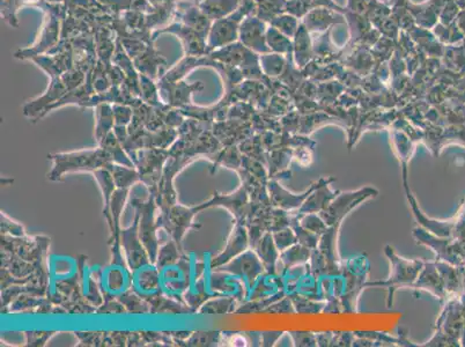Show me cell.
<instances>
[{
    "label": "cell",
    "instance_id": "6da1fadb",
    "mask_svg": "<svg viewBox=\"0 0 465 347\" xmlns=\"http://www.w3.org/2000/svg\"><path fill=\"white\" fill-rule=\"evenodd\" d=\"M53 166L48 174L49 180L60 182L64 175L78 171H95L101 168H107L112 163L110 156L102 147L88 151L70 152V153H53L49 154Z\"/></svg>",
    "mask_w": 465,
    "mask_h": 347
},
{
    "label": "cell",
    "instance_id": "9a60e30c",
    "mask_svg": "<svg viewBox=\"0 0 465 347\" xmlns=\"http://www.w3.org/2000/svg\"><path fill=\"white\" fill-rule=\"evenodd\" d=\"M107 169L112 175L117 189H130L134 183L141 181V175L137 168L110 163L108 165Z\"/></svg>",
    "mask_w": 465,
    "mask_h": 347
},
{
    "label": "cell",
    "instance_id": "4316f807",
    "mask_svg": "<svg viewBox=\"0 0 465 347\" xmlns=\"http://www.w3.org/2000/svg\"><path fill=\"white\" fill-rule=\"evenodd\" d=\"M78 337L86 346H99L104 345V333H78Z\"/></svg>",
    "mask_w": 465,
    "mask_h": 347
},
{
    "label": "cell",
    "instance_id": "7a4b0ae2",
    "mask_svg": "<svg viewBox=\"0 0 465 347\" xmlns=\"http://www.w3.org/2000/svg\"><path fill=\"white\" fill-rule=\"evenodd\" d=\"M161 213L156 217V224L159 228H163L167 233L169 234L180 249L182 248V240L185 233L190 228H200L202 225L193 224L195 215L200 212V207H185L180 204L175 203L169 206L160 208Z\"/></svg>",
    "mask_w": 465,
    "mask_h": 347
},
{
    "label": "cell",
    "instance_id": "277c9868",
    "mask_svg": "<svg viewBox=\"0 0 465 347\" xmlns=\"http://www.w3.org/2000/svg\"><path fill=\"white\" fill-rule=\"evenodd\" d=\"M132 205L139 215V224H138L139 237L147 250L150 261L152 264H155L160 248L159 240L156 235V230L159 228V226L156 224V217H155V208L158 207L156 200L153 195L150 193V197L146 202L141 200H133Z\"/></svg>",
    "mask_w": 465,
    "mask_h": 347
},
{
    "label": "cell",
    "instance_id": "44dd1931",
    "mask_svg": "<svg viewBox=\"0 0 465 347\" xmlns=\"http://www.w3.org/2000/svg\"><path fill=\"white\" fill-rule=\"evenodd\" d=\"M333 178H330V180H326V181L323 183V184L320 187V190L318 191L314 192V195L310 197L309 200H307V203L305 204V206L301 208V212H305V211H309V212H313V211L321 210L322 207L324 206L325 203H329L330 200H333L336 197V195L333 192L330 191L328 189L329 182H333Z\"/></svg>",
    "mask_w": 465,
    "mask_h": 347
},
{
    "label": "cell",
    "instance_id": "83f0119b",
    "mask_svg": "<svg viewBox=\"0 0 465 347\" xmlns=\"http://www.w3.org/2000/svg\"><path fill=\"white\" fill-rule=\"evenodd\" d=\"M26 336L30 346H42L51 337V333H26Z\"/></svg>",
    "mask_w": 465,
    "mask_h": 347
},
{
    "label": "cell",
    "instance_id": "cb8c5ba5",
    "mask_svg": "<svg viewBox=\"0 0 465 347\" xmlns=\"http://www.w3.org/2000/svg\"><path fill=\"white\" fill-rule=\"evenodd\" d=\"M1 233L10 234L12 237H23L26 235L23 225L13 222L1 213Z\"/></svg>",
    "mask_w": 465,
    "mask_h": 347
},
{
    "label": "cell",
    "instance_id": "484cf974",
    "mask_svg": "<svg viewBox=\"0 0 465 347\" xmlns=\"http://www.w3.org/2000/svg\"><path fill=\"white\" fill-rule=\"evenodd\" d=\"M115 124L117 126H126L132 117V111L126 107H114Z\"/></svg>",
    "mask_w": 465,
    "mask_h": 347
},
{
    "label": "cell",
    "instance_id": "52a82bcc",
    "mask_svg": "<svg viewBox=\"0 0 465 347\" xmlns=\"http://www.w3.org/2000/svg\"><path fill=\"white\" fill-rule=\"evenodd\" d=\"M138 224H139V215L136 211V217L133 220L132 226L121 230V244L126 252V264L131 272L151 263L147 250L139 237Z\"/></svg>",
    "mask_w": 465,
    "mask_h": 347
},
{
    "label": "cell",
    "instance_id": "e0dca14e",
    "mask_svg": "<svg viewBox=\"0 0 465 347\" xmlns=\"http://www.w3.org/2000/svg\"><path fill=\"white\" fill-rule=\"evenodd\" d=\"M96 119L95 139L96 143L100 145L101 141L114 130V110L108 104H101L96 111Z\"/></svg>",
    "mask_w": 465,
    "mask_h": 347
},
{
    "label": "cell",
    "instance_id": "30bf717a",
    "mask_svg": "<svg viewBox=\"0 0 465 347\" xmlns=\"http://www.w3.org/2000/svg\"><path fill=\"white\" fill-rule=\"evenodd\" d=\"M131 281L133 291L145 300L163 294L160 271L155 264L150 263L147 265L141 266V269L133 271Z\"/></svg>",
    "mask_w": 465,
    "mask_h": 347
},
{
    "label": "cell",
    "instance_id": "2e32d148",
    "mask_svg": "<svg viewBox=\"0 0 465 347\" xmlns=\"http://www.w3.org/2000/svg\"><path fill=\"white\" fill-rule=\"evenodd\" d=\"M99 146L107 151L108 154L110 156L111 160H112V163H119V165H123V166L131 167V168H136V165L131 160V158L128 156V153L124 151L122 144L119 143V138L116 137L114 131H111L107 137L101 141V144Z\"/></svg>",
    "mask_w": 465,
    "mask_h": 347
},
{
    "label": "cell",
    "instance_id": "ffe728a7",
    "mask_svg": "<svg viewBox=\"0 0 465 347\" xmlns=\"http://www.w3.org/2000/svg\"><path fill=\"white\" fill-rule=\"evenodd\" d=\"M93 175L95 178L99 188L102 192L104 196V212L109 208V204H110L111 196L116 190V184H115L114 178L111 175L110 171L107 168H101V169L93 171Z\"/></svg>",
    "mask_w": 465,
    "mask_h": 347
},
{
    "label": "cell",
    "instance_id": "9c48e42d",
    "mask_svg": "<svg viewBox=\"0 0 465 347\" xmlns=\"http://www.w3.org/2000/svg\"><path fill=\"white\" fill-rule=\"evenodd\" d=\"M247 187L242 185L235 193H232L228 196H222L219 193H215V196L212 197L210 200L200 204L198 207L200 211L215 206L226 207L234 215L237 222L243 224L244 219L249 215V208H250V204L247 203Z\"/></svg>",
    "mask_w": 465,
    "mask_h": 347
},
{
    "label": "cell",
    "instance_id": "4fadbf2b",
    "mask_svg": "<svg viewBox=\"0 0 465 347\" xmlns=\"http://www.w3.org/2000/svg\"><path fill=\"white\" fill-rule=\"evenodd\" d=\"M217 270L220 272H228V274L243 277L251 284L262 272L263 267L259 264L257 257L252 252H248L243 255L239 256L237 259L227 263L225 265L220 266Z\"/></svg>",
    "mask_w": 465,
    "mask_h": 347
},
{
    "label": "cell",
    "instance_id": "7402d4cb",
    "mask_svg": "<svg viewBox=\"0 0 465 347\" xmlns=\"http://www.w3.org/2000/svg\"><path fill=\"white\" fill-rule=\"evenodd\" d=\"M235 301L232 298H225V299L208 300L200 306L198 313L200 314H227L234 309Z\"/></svg>",
    "mask_w": 465,
    "mask_h": 347
},
{
    "label": "cell",
    "instance_id": "ba28073f",
    "mask_svg": "<svg viewBox=\"0 0 465 347\" xmlns=\"http://www.w3.org/2000/svg\"><path fill=\"white\" fill-rule=\"evenodd\" d=\"M377 193V190L372 188L362 189L360 191L350 192V193H343L336 198L330 206L325 208L324 212L322 213V217L324 218L328 225H336V224L339 225L340 220L344 218V215H347V212H350L362 200H365L368 197L375 196Z\"/></svg>",
    "mask_w": 465,
    "mask_h": 347
},
{
    "label": "cell",
    "instance_id": "3957f363",
    "mask_svg": "<svg viewBox=\"0 0 465 347\" xmlns=\"http://www.w3.org/2000/svg\"><path fill=\"white\" fill-rule=\"evenodd\" d=\"M169 159V149L148 148L138 152L136 168L141 175V182L150 190V193L156 198L160 183L163 180V170Z\"/></svg>",
    "mask_w": 465,
    "mask_h": 347
},
{
    "label": "cell",
    "instance_id": "5b68a950",
    "mask_svg": "<svg viewBox=\"0 0 465 347\" xmlns=\"http://www.w3.org/2000/svg\"><path fill=\"white\" fill-rule=\"evenodd\" d=\"M192 264L188 256L183 255L178 263L167 266L160 271L161 288L165 296L183 302L181 296L188 291L191 281Z\"/></svg>",
    "mask_w": 465,
    "mask_h": 347
},
{
    "label": "cell",
    "instance_id": "7c38bea8",
    "mask_svg": "<svg viewBox=\"0 0 465 347\" xmlns=\"http://www.w3.org/2000/svg\"><path fill=\"white\" fill-rule=\"evenodd\" d=\"M248 247V234L244 228L243 224L237 222L235 228L232 229V234L229 237L228 242L226 246L225 250L219 254L217 257L211 259L210 269L217 270L220 266L225 265L230 262L234 257L244 252Z\"/></svg>",
    "mask_w": 465,
    "mask_h": 347
},
{
    "label": "cell",
    "instance_id": "ac0fdd59",
    "mask_svg": "<svg viewBox=\"0 0 465 347\" xmlns=\"http://www.w3.org/2000/svg\"><path fill=\"white\" fill-rule=\"evenodd\" d=\"M183 255H184L183 250L180 249L178 243L171 239L166 244H163V247L159 248L158 257L155 261V266L159 269V271H161L167 266L173 265L175 263H178Z\"/></svg>",
    "mask_w": 465,
    "mask_h": 347
},
{
    "label": "cell",
    "instance_id": "5bb4252c",
    "mask_svg": "<svg viewBox=\"0 0 465 347\" xmlns=\"http://www.w3.org/2000/svg\"><path fill=\"white\" fill-rule=\"evenodd\" d=\"M150 306H151L152 314H190L195 313V311L187 306L184 303L173 299L165 294L152 296L146 300Z\"/></svg>",
    "mask_w": 465,
    "mask_h": 347
},
{
    "label": "cell",
    "instance_id": "603a6c76",
    "mask_svg": "<svg viewBox=\"0 0 465 347\" xmlns=\"http://www.w3.org/2000/svg\"><path fill=\"white\" fill-rule=\"evenodd\" d=\"M220 333H193L187 340L189 346H212L218 343Z\"/></svg>",
    "mask_w": 465,
    "mask_h": 347
},
{
    "label": "cell",
    "instance_id": "8992f818",
    "mask_svg": "<svg viewBox=\"0 0 465 347\" xmlns=\"http://www.w3.org/2000/svg\"><path fill=\"white\" fill-rule=\"evenodd\" d=\"M387 255L392 263V274L387 281H377L372 283V286H387L389 288V296H388V307H392V296L396 289L403 286H410L416 278H417L419 271H420L422 263L419 261H405V259H399L392 249L387 248Z\"/></svg>",
    "mask_w": 465,
    "mask_h": 347
},
{
    "label": "cell",
    "instance_id": "8fae6325",
    "mask_svg": "<svg viewBox=\"0 0 465 347\" xmlns=\"http://www.w3.org/2000/svg\"><path fill=\"white\" fill-rule=\"evenodd\" d=\"M101 291L104 300L114 299L129 289L126 286V278H130L126 266L112 265L101 272L99 276Z\"/></svg>",
    "mask_w": 465,
    "mask_h": 347
},
{
    "label": "cell",
    "instance_id": "d6986e66",
    "mask_svg": "<svg viewBox=\"0 0 465 347\" xmlns=\"http://www.w3.org/2000/svg\"><path fill=\"white\" fill-rule=\"evenodd\" d=\"M116 299L119 300V302L122 303L123 306L126 307V311L132 314H146V313H151V306L150 303L141 298L139 294L134 292V291H126L122 294H119Z\"/></svg>",
    "mask_w": 465,
    "mask_h": 347
},
{
    "label": "cell",
    "instance_id": "d4e9b609",
    "mask_svg": "<svg viewBox=\"0 0 465 347\" xmlns=\"http://www.w3.org/2000/svg\"><path fill=\"white\" fill-rule=\"evenodd\" d=\"M126 307L119 302V300H104V304L99 306L96 309L97 314H122L126 313Z\"/></svg>",
    "mask_w": 465,
    "mask_h": 347
}]
</instances>
